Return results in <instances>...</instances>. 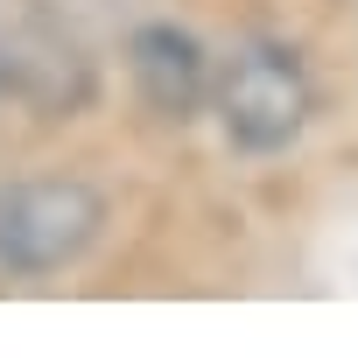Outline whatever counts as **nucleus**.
Here are the masks:
<instances>
[{"instance_id":"obj_1","label":"nucleus","mask_w":358,"mask_h":358,"mask_svg":"<svg viewBox=\"0 0 358 358\" xmlns=\"http://www.w3.org/2000/svg\"><path fill=\"white\" fill-rule=\"evenodd\" d=\"M106 225V197L85 176H29L0 190V281H43L85 260Z\"/></svg>"},{"instance_id":"obj_4","label":"nucleus","mask_w":358,"mask_h":358,"mask_svg":"<svg viewBox=\"0 0 358 358\" xmlns=\"http://www.w3.org/2000/svg\"><path fill=\"white\" fill-rule=\"evenodd\" d=\"M0 92L36 106V113H78L92 99V64L71 43L15 36V43H0Z\"/></svg>"},{"instance_id":"obj_3","label":"nucleus","mask_w":358,"mask_h":358,"mask_svg":"<svg viewBox=\"0 0 358 358\" xmlns=\"http://www.w3.org/2000/svg\"><path fill=\"white\" fill-rule=\"evenodd\" d=\"M127 71H134L148 113H162V120H190V113L211 99V57H204V43H197L190 29H176V22L134 29Z\"/></svg>"},{"instance_id":"obj_2","label":"nucleus","mask_w":358,"mask_h":358,"mask_svg":"<svg viewBox=\"0 0 358 358\" xmlns=\"http://www.w3.org/2000/svg\"><path fill=\"white\" fill-rule=\"evenodd\" d=\"M316 113V92H309V71L288 43H246L225 78H218V120H225V141L246 148V155H274L288 148Z\"/></svg>"}]
</instances>
